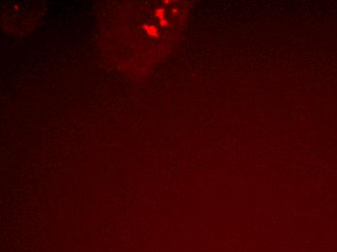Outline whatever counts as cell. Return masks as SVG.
Returning a JSON list of instances; mask_svg holds the SVG:
<instances>
[{"label":"cell","mask_w":337,"mask_h":252,"mask_svg":"<svg viewBox=\"0 0 337 252\" xmlns=\"http://www.w3.org/2000/svg\"><path fill=\"white\" fill-rule=\"evenodd\" d=\"M144 28L146 30V32L148 33L150 36H154V37H157V36H158V31H157L156 27H154V26L144 24Z\"/></svg>","instance_id":"obj_1"},{"label":"cell","mask_w":337,"mask_h":252,"mask_svg":"<svg viewBox=\"0 0 337 252\" xmlns=\"http://www.w3.org/2000/svg\"><path fill=\"white\" fill-rule=\"evenodd\" d=\"M164 11H165L164 9H159V10H157V11H156V17L159 18L160 20L164 19V14H165Z\"/></svg>","instance_id":"obj_2"},{"label":"cell","mask_w":337,"mask_h":252,"mask_svg":"<svg viewBox=\"0 0 337 252\" xmlns=\"http://www.w3.org/2000/svg\"><path fill=\"white\" fill-rule=\"evenodd\" d=\"M160 23H161V25H166L168 23H167V20H164V19H163V20H160Z\"/></svg>","instance_id":"obj_3"}]
</instances>
